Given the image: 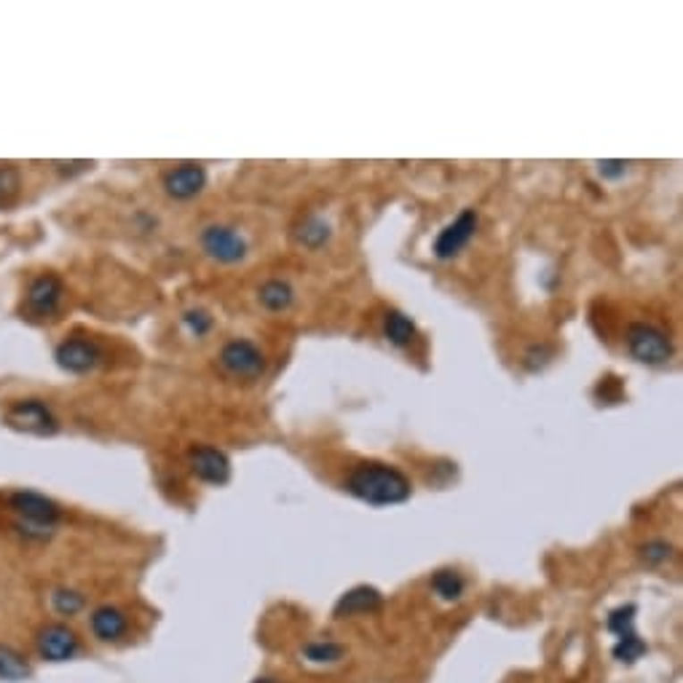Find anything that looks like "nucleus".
I'll return each mask as SVG.
<instances>
[{"instance_id": "obj_1", "label": "nucleus", "mask_w": 683, "mask_h": 683, "mask_svg": "<svg viewBox=\"0 0 683 683\" xmlns=\"http://www.w3.org/2000/svg\"><path fill=\"white\" fill-rule=\"evenodd\" d=\"M346 491L373 507H392V504H402L410 499L413 485L410 480L389 464L381 461H367L351 469L349 480H346Z\"/></svg>"}, {"instance_id": "obj_2", "label": "nucleus", "mask_w": 683, "mask_h": 683, "mask_svg": "<svg viewBox=\"0 0 683 683\" xmlns=\"http://www.w3.org/2000/svg\"><path fill=\"white\" fill-rule=\"evenodd\" d=\"M8 510L13 515L16 534H21L27 542L51 539L62 520V507L38 491H24V488L13 491L8 496Z\"/></svg>"}, {"instance_id": "obj_3", "label": "nucleus", "mask_w": 683, "mask_h": 683, "mask_svg": "<svg viewBox=\"0 0 683 683\" xmlns=\"http://www.w3.org/2000/svg\"><path fill=\"white\" fill-rule=\"evenodd\" d=\"M35 652H38L40 662L62 665V662H70V660H75L80 654V638H78V633L70 625L51 622V625H43L38 630Z\"/></svg>"}, {"instance_id": "obj_4", "label": "nucleus", "mask_w": 683, "mask_h": 683, "mask_svg": "<svg viewBox=\"0 0 683 683\" xmlns=\"http://www.w3.org/2000/svg\"><path fill=\"white\" fill-rule=\"evenodd\" d=\"M5 424L16 432H27V434H54L59 429L54 410L48 408V402L43 400H16L5 408Z\"/></svg>"}, {"instance_id": "obj_5", "label": "nucleus", "mask_w": 683, "mask_h": 683, "mask_svg": "<svg viewBox=\"0 0 683 683\" xmlns=\"http://www.w3.org/2000/svg\"><path fill=\"white\" fill-rule=\"evenodd\" d=\"M64 298V282L56 274H40L24 292V314L30 319H51Z\"/></svg>"}, {"instance_id": "obj_6", "label": "nucleus", "mask_w": 683, "mask_h": 683, "mask_svg": "<svg viewBox=\"0 0 683 683\" xmlns=\"http://www.w3.org/2000/svg\"><path fill=\"white\" fill-rule=\"evenodd\" d=\"M220 365L228 375L239 381H255L266 370V357L252 341L239 338V341H228L220 349Z\"/></svg>"}, {"instance_id": "obj_7", "label": "nucleus", "mask_w": 683, "mask_h": 683, "mask_svg": "<svg viewBox=\"0 0 683 683\" xmlns=\"http://www.w3.org/2000/svg\"><path fill=\"white\" fill-rule=\"evenodd\" d=\"M628 349H630V354L638 362H646V365H662L673 354L670 338L660 327L644 325V322L630 325V330H628Z\"/></svg>"}, {"instance_id": "obj_8", "label": "nucleus", "mask_w": 683, "mask_h": 683, "mask_svg": "<svg viewBox=\"0 0 683 683\" xmlns=\"http://www.w3.org/2000/svg\"><path fill=\"white\" fill-rule=\"evenodd\" d=\"M102 357H105V354H102V346H99L97 341H91V338H83V335L64 338V341L56 346V351H54L56 365H59L62 370H67V373H75V375L94 370V367L102 362Z\"/></svg>"}, {"instance_id": "obj_9", "label": "nucleus", "mask_w": 683, "mask_h": 683, "mask_svg": "<svg viewBox=\"0 0 683 683\" xmlns=\"http://www.w3.org/2000/svg\"><path fill=\"white\" fill-rule=\"evenodd\" d=\"M201 247L217 263H239L247 255L244 236L231 225H207L201 233Z\"/></svg>"}, {"instance_id": "obj_10", "label": "nucleus", "mask_w": 683, "mask_h": 683, "mask_svg": "<svg viewBox=\"0 0 683 683\" xmlns=\"http://www.w3.org/2000/svg\"><path fill=\"white\" fill-rule=\"evenodd\" d=\"M188 464L190 472L209 485H225L231 480V461L220 448L212 445H193L188 451Z\"/></svg>"}, {"instance_id": "obj_11", "label": "nucleus", "mask_w": 683, "mask_h": 683, "mask_svg": "<svg viewBox=\"0 0 683 683\" xmlns=\"http://www.w3.org/2000/svg\"><path fill=\"white\" fill-rule=\"evenodd\" d=\"M475 231H477V215H475V209H464V212H461L453 223H448V225L440 231V236L434 239V255H437L440 260L456 257V255L472 241Z\"/></svg>"}, {"instance_id": "obj_12", "label": "nucleus", "mask_w": 683, "mask_h": 683, "mask_svg": "<svg viewBox=\"0 0 683 683\" xmlns=\"http://www.w3.org/2000/svg\"><path fill=\"white\" fill-rule=\"evenodd\" d=\"M89 630L99 644H118L129 633V617L118 606L105 603L89 614Z\"/></svg>"}, {"instance_id": "obj_13", "label": "nucleus", "mask_w": 683, "mask_h": 683, "mask_svg": "<svg viewBox=\"0 0 683 683\" xmlns=\"http://www.w3.org/2000/svg\"><path fill=\"white\" fill-rule=\"evenodd\" d=\"M204 185H207V172L198 164H180V166H174L164 174L166 193L172 198H180V201L198 196L204 190Z\"/></svg>"}, {"instance_id": "obj_14", "label": "nucleus", "mask_w": 683, "mask_h": 683, "mask_svg": "<svg viewBox=\"0 0 683 683\" xmlns=\"http://www.w3.org/2000/svg\"><path fill=\"white\" fill-rule=\"evenodd\" d=\"M381 603H384V595L375 587L359 585V587H351L349 593H343L338 598L333 614H335V620H351V617H362V614L378 611Z\"/></svg>"}, {"instance_id": "obj_15", "label": "nucleus", "mask_w": 683, "mask_h": 683, "mask_svg": "<svg viewBox=\"0 0 683 683\" xmlns=\"http://www.w3.org/2000/svg\"><path fill=\"white\" fill-rule=\"evenodd\" d=\"M32 679V665L11 644H0V681L3 683H24Z\"/></svg>"}, {"instance_id": "obj_16", "label": "nucleus", "mask_w": 683, "mask_h": 683, "mask_svg": "<svg viewBox=\"0 0 683 683\" xmlns=\"http://www.w3.org/2000/svg\"><path fill=\"white\" fill-rule=\"evenodd\" d=\"M300 657L308 662V665H319V668H330V665H338L349 657L346 646L335 644V641H311L303 646Z\"/></svg>"}, {"instance_id": "obj_17", "label": "nucleus", "mask_w": 683, "mask_h": 683, "mask_svg": "<svg viewBox=\"0 0 683 683\" xmlns=\"http://www.w3.org/2000/svg\"><path fill=\"white\" fill-rule=\"evenodd\" d=\"M384 333H386V341L394 343V346H400V349L410 346V343L416 341V335H418L413 319L405 316L402 311H386V316H384Z\"/></svg>"}, {"instance_id": "obj_18", "label": "nucleus", "mask_w": 683, "mask_h": 683, "mask_svg": "<svg viewBox=\"0 0 683 683\" xmlns=\"http://www.w3.org/2000/svg\"><path fill=\"white\" fill-rule=\"evenodd\" d=\"M432 590H434V595H437L440 601L456 603V601H461V595L467 593V579H464L459 571H453V569H443V571H437V574L432 577Z\"/></svg>"}, {"instance_id": "obj_19", "label": "nucleus", "mask_w": 683, "mask_h": 683, "mask_svg": "<svg viewBox=\"0 0 683 683\" xmlns=\"http://www.w3.org/2000/svg\"><path fill=\"white\" fill-rule=\"evenodd\" d=\"M48 603H51V611L56 617H78L83 609H86V595L80 590H72V587H54L51 595H48Z\"/></svg>"}, {"instance_id": "obj_20", "label": "nucleus", "mask_w": 683, "mask_h": 683, "mask_svg": "<svg viewBox=\"0 0 683 683\" xmlns=\"http://www.w3.org/2000/svg\"><path fill=\"white\" fill-rule=\"evenodd\" d=\"M257 298H260V303H263L268 311H284V308H290V303L295 300V292H292V287H290L287 282L271 279V282H266V284L260 287Z\"/></svg>"}, {"instance_id": "obj_21", "label": "nucleus", "mask_w": 683, "mask_h": 683, "mask_svg": "<svg viewBox=\"0 0 683 683\" xmlns=\"http://www.w3.org/2000/svg\"><path fill=\"white\" fill-rule=\"evenodd\" d=\"M295 239H298L303 247L316 249V247H322V244L330 239V225H327L322 217H306V220L300 223V228L295 231Z\"/></svg>"}, {"instance_id": "obj_22", "label": "nucleus", "mask_w": 683, "mask_h": 683, "mask_svg": "<svg viewBox=\"0 0 683 683\" xmlns=\"http://www.w3.org/2000/svg\"><path fill=\"white\" fill-rule=\"evenodd\" d=\"M636 614H638V609H636L633 603L614 609V611L609 614V620H606V630H609L617 641L625 638V636H633V633H636Z\"/></svg>"}, {"instance_id": "obj_23", "label": "nucleus", "mask_w": 683, "mask_h": 683, "mask_svg": "<svg viewBox=\"0 0 683 683\" xmlns=\"http://www.w3.org/2000/svg\"><path fill=\"white\" fill-rule=\"evenodd\" d=\"M646 652H649V646H646V641H644V638H638V633L620 638V641L614 644V649H611L614 660H617V662H622V665H636V662H638Z\"/></svg>"}, {"instance_id": "obj_24", "label": "nucleus", "mask_w": 683, "mask_h": 683, "mask_svg": "<svg viewBox=\"0 0 683 683\" xmlns=\"http://www.w3.org/2000/svg\"><path fill=\"white\" fill-rule=\"evenodd\" d=\"M641 558L649 563V566H665L670 558H673V544L662 542V539H654V542H646L641 547Z\"/></svg>"}, {"instance_id": "obj_25", "label": "nucleus", "mask_w": 683, "mask_h": 683, "mask_svg": "<svg viewBox=\"0 0 683 683\" xmlns=\"http://www.w3.org/2000/svg\"><path fill=\"white\" fill-rule=\"evenodd\" d=\"M19 188H21V174H19V169L11 166V164L0 166V204H8V201L19 193Z\"/></svg>"}, {"instance_id": "obj_26", "label": "nucleus", "mask_w": 683, "mask_h": 683, "mask_svg": "<svg viewBox=\"0 0 683 683\" xmlns=\"http://www.w3.org/2000/svg\"><path fill=\"white\" fill-rule=\"evenodd\" d=\"M182 325L190 330V335L201 338V335H207V333H209V327H212V316H209L207 311H201V308H190V311H185V314H182Z\"/></svg>"}, {"instance_id": "obj_27", "label": "nucleus", "mask_w": 683, "mask_h": 683, "mask_svg": "<svg viewBox=\"0 0 683 683\" xmlns=\"http://www.w3.org/2000/svg\"><path fill=\"white\" fill-rule=\"evenodd\" d=\"M601 174H606V177H620V174H625V161H603V164H601Z\"/></svg>"}, {"instance_id": "obj_28", "label": "nucleus", "mask_w": 683, "mask_h": 683, "mask_svg": "<svg viewBox=\"0 0 683 683\" xmlns=\"http://www.w3.org/2000/svg\"><path fill=\"white\" fill-rule=\"evenodd\" d=\"M252 683H279L276 679H268V676H263V679H255Z\"/></svg>"}]
</instances>
